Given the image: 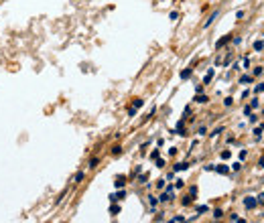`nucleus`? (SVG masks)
I'll use <instances>...</instances> for the list:
<instances>
[{"mask_svg": "<svg viewBox=\"0 0 264 223\" xmlns=\"http://www.w3.org/2000/svg\"><path fill=\"white\" fill-rule=\"evenodd\" d=\"M244 205H246V209H254L258 205L256 197H244Z\"/></svg>", "mask_w": 264, "mask_h": 223, "instance_id": "nucleus-1", "label": "nucleus"}, {"mask_svg": "<svg viewBox=\"0 0 264 223\" xmlns=\"http://www.w3.org/2000/svg\"><path fill=\"white\" fill-rule=\"evenodd\" d=\"M217 14H219V10H213V12L209 14V18H207V20H205V22H203V28H207V27H209V25H213V20L217 18Z\"/></svg>", "mask_w": 264, "mask_h": 223, "instance_id": "nucleus-2", "label": "nucleus"}, {"mask_svg": "<svg viewBox=\"0 0 264 223\" xmlns=\"http://www.w3.org/2000/svg\"><path fill=\"white\" fill-rule=\"evenodd\" d=\"M230 41H232V37H230V34H226V37H222V39H219V41L216 43V49H222L223 45H228Z\"/></svg>", "mask_w": 264, "mask_h": 223, "instance_id": "nucleus-3", "label": "nucleus"}, {"mask_svg": "<svg viewBox=\"0 0 264 223\" xmlns=\"http://www.w3.org/2000/svg\"><path fill=\"white\" fill-rule=\"evenodd\" d=\"M126 197V191H118V193H114V195H110V201H120V199H124Z\"/></svg>", "mask_w": 264, "mask_h": 223, "instance_id": "nucleus-4", "label": "nucleus"}, {"mask_svg": "<svg viewBox=\"0 0 264 223\" xmlns=\"http://www.w3.org/2000/svg\"><path fill=\"white\" fill-rule=\"evenodd\" d=\"M213 73H216V71H213V69H209V71H207V73H205V77H203V83H205V85H207V83H209V81L213 79Z\"/></svg>", "mask_w": 264, "mask_h": 223, "instance_id": "nucleus-5", "label": "nucleus"}, {"mask_svg": "<svg viewBox=\"0 0 264 223\" xmlns=\"http://www.w3.org/2000/svg\"><path fill=\"white\" fill-rule=\"evenodd\" d=\"M114 185H116V187H118V189H122V187H124V185H126V179H124V176H116V181H114Z\"/></svg>", "mask_w": 264, "mask_h": 223, "instance_id": "nucleus-6", "label": "nucleus"}, {"mask_svg": "<svg viewBox=\"0 0 264 223\" xmlns=\"http://www.w3.org/2000/svg\"><path fill=\"white\" fill-rule=\"evenodd\" d=\"M191 73H193V69H191V67L183 69V71H181V79H189V77H191Z\"/></svg>", "mask_w": 264, "mask_h": 223, "instance_id": "nucleus-7", "label": "nucleus"}, {"mask_svg": "<svg viewBox=\"0 0 264 223\" xmlns=\"http://www.w3.org/2000/svg\"><path fill=\"white\" fill-rule=\"evenodd\" d=\"M142 106H144V100H140V97H136V100L132 101V106H130V108L138 110V108H142Z\"/></svg>", "mask_w": 264, "mask_h": 223, "instance_id": "nucleus-8", "label": "nucleus"}, {"mask_svg": "<svg viewBox=\"0 0 264 223\" xmlns=\"http://www.w3.org/2000/svg\"><path fill=\"white\" fill-rule=\"evenodd\" d=\"M189 169V162H179V164H175V172L177 170H187Z\"/></svg>", "mask_w": 264, "mask_h": 223, "instance_id": "nucleus-9", "label": "nucleus"}, {"mask_svg": "<svg viewBox=\"0 0 264 223\" xmlns=\"http://www.w3.org/2000/svg\"><path fill=\"white\" fill-rule=\"evenodd\" d=\"M195 101H197V103H207V101H209V97L199 93V95H195Z\"/></svg>", "mask_w": 264, "mask_h": 223, "instance_id": "nucleus-10", "label": "nucleus"}, {"mask_svg": "<svg viewBox=\"0 0 264 223\" xmlns=\"http://www.w3.org/2000/svg\"><path fill=\"white\" fill-rule=\"evenodd\" d=\"M216 170L219 172V175H228V170H230V169H228L226 164H219V166H216Z\"/></svg>", "mask_w": 264, "mask_h": 223, "instance_id": "nucleus-11", "label": "nucleus"}, {"mask_svg": "<svg viewBox=\"0 0 264 223\" xmlns=\"http://www.w3.org/2000/svg\"><path fill=\"white\" fill-rule=\"evenodd\" d=\"M169 223H185V217H183V215H177V217H173Z\"/></svg>", "mask_w": 264, "mask_h": 223, "instance_id": "nucleus-12", "label": "nucleus"}, {"mask_svg": "<svg viewBox=\"0 0 264 223\" xmlns=\"http://www.w3.org/2000/svg\"><path fill=\"white\" fill-rule=\"evenodd\" d=\"M197 213H199V215H201V213H207V211H209V207H207V205H199V207H197Z\"/></svg>", "mask_w": 264, "mask_h": 223, "instance_id": "nucleus-13", "label": "nucleus"}, {"mask_svg": "<svg viewBox=\"0 0 264 223\" xmlns=\"http://www.w3.org/2000/svg\"><path fill=\"white\" fill-rule=\"evenodd\" d=\"M264 49V41H256L254 43V51H262Z\"/></svg>", "mask_w": 264, "mask_h": 223, "instance_id": "nucleus-14", "label": "nucleus"}, {"mask_svg": "<svg viewBox=\"0 0 264 223\" xmlns=\"http://www.w3.org/2000/svg\"><path fill=\"white\" fill-rule=\"evenodd\" d=\"M83 176H85V175H83V172L79 170V172H77V175L73 176V182H81V181H83Z\"/></svg>", "mask_w": 264, "mask_h": 223, "instance_id": "nucleus-15", "label": "nucleus"}, {"mask_svg": "<svg viewBox=\"0 0 264 223\" xmlns=\"http://www.w3.org/2000/svg\"><path fill=\"white\" fill-rule=\"evenodd\" d=\"M110 213H112V215H118V213H120V207H118V205H112V207H110Z\"/></svg>", "mask_w": 264, "mask_h": 223, "instance_id": "nucleus-16", "label": "nucleus"}, {"mask_svg": "<svg viewBox=\"0 0 264 223\" xmlns=\"http://www.w3.org/2000/svg\"><path fill=\"white\" fill-rule=\"evenodd\" d=\"M250 81H252L250 75H242V77H240V83H250Z\"/></svg>", "mask_w": 264, "mask_h": 223, "instance_id": "nucleus-17", "label": "nucleus"}, {"mask_svg": "<svg viewBox=\"0 0 264 223\" xmlns=\"http://www.w3.org/2000/svg\"><path fill=\"white\" fill-rule=\"evenodd\" d=\"M254 91H256V93H262L264 91V83H258L256 87H254Z\"/></svg>", "mask_w": 264, "mask_h": 223, "instance_id": "nucleus-18", "label": "nucleus"}, {"mask_svg": "<svg viewBox=\"0 0 264 223\" xmlns=\"http://www.w3.org/2000/svg\"><path fill=\"white\" fill-rule=\"evenodd\" d=\"M149 203H150V205H152V207H156V203H159V199H156V197H152V195H150V197H149Z\"/></svg>", "mask_w": 264, "mask_h": 223, "instance_id": "nucleus-19", "label": "nucleus"}, {"mask_svg": "<svg viewBox=\"0 0 264 223\" xmlns=\"http://www.w3.org/2000/svg\"><path fill=\"white\" fill-rule=\"evenodd\" d=\"M120 152H122V146H114V148H112V154L114 156H118Z\"/></svg>", "mask_w": 264, "mask_h": 223, "instance_id": "nucleus-20", "label": "nucleus"}, {"mask_svg": "<svg viewBox=\"0 0 264 223\" xmlns=\"http://www.w3.org/2000/svg\"><path fill=\"white\" fill-rule=\"evenodd\" d=\"M232 103H234V97H226V100H223V106H228V108H230Z\"/></svg>", "mask_w": 264, "mask_h": 223, "instance_id": "nucleus-21", "label": "nucleus"}, {"mask_svg": "<svg viewBox=\"0 0 264 223\" xmlns=\"http://www.w3.org/2000/svg\"><path fill=\"white\" fill-rule=\"evenodd\" d=\"M98 158H92V160H89V169H95V166H98Z\"/></svg>", "mask_w": 264, "mask_h": 223, "instance_id": "nucleus-22", "label": "nucleus"}, {"mask_svg": "<svg viewBox=\"0 0 264 223\" xmlns=\"http://www.w3.org/2000/svg\"><path fill=\"white\" fill-rule=\"evenodd\" d=\"M222 215H223V211H222V209H216V211H213V217H216V219H219Z\"/></svg>", "mask_w": 264, "mask_h": 223, "instance_id": "nucleus-23", "label": "nucleus"}, {"mask_svg": "<svg viewBox=\"0 0 264 223\" xmlns=\"http://www.w3.org/2000/svg\"><path fill=\"white\" fill-rule=\"evenodd\" d=\"M230 156H232L230 150H223V152H222V158H223V160H226V158H230Z\"/></svg>", "mask_w": 264, "mask_h": 223, "instance_id": "nucleus-24", "label": "nucleus"}, {"mask_svg": "<svg viewBox=\"0 0 264 223\" xmlns=\"http://www.w3.org/2000/svg\"><path fill=\"white\" fill-rule=\"evenodd\" d=\"M156 166L162 169V166H165V160H162V158H156Z\"/></svg>", "mask_w": 264, "mask_h": 223, "instance_id": "nucleus-25", "label": "nucleus"}, {"mask_svg": "<svg viewBox=\"0 0 264 223\" xmlns=\"http://www.w3.org/2000/svg\"><path fill=\"white\" fill-rule=\"evenodd\" d=\"M169 199H171L169 193H162V195H161V201H169Z\"/></svg>", "mask_w": 264, "mask_h": 223, "instance_id": "nucleus-26", "label": "nucleus"}, {"mask_svg": "<svg viewBox=\"0 0 264 223\" xmlns=\"http://www.w3.org/2000/svg\"><path fill=\"white\" fill-rule=\"evenodd\" d=\"M262 73H264L262 67H256V69H254V75H262Z\"/></svg>", "mask_w": 264, "mask_h": 223, "instance_id": "nucleus-27", "label": "nucleus"}, {"mask_svg": "<svg viewBox=\"0 0 264 223\" xmlns=\"http://www.w3.org/2000/svg\"><path fill=\"white\" fill-rule=\"evenodd\" d=\"M189 195H191V197L197 195V187H191V189H189Z\"/></svg>", "mask_w": 264, "mask_h": 223, "instance_id": "nucleus-28", "label": "nucleus"}, {"mask_svg": "<svg viewBox=\"0 0 264 223\" xmlns=\"http://www.w3.org/2000/svg\"><path fill=\"white\" fill-rule=\"evenodd\" d=\"M256 201L260 203V205H264V193H262V195H258V197H256Z\"/></svg>", "mask_w": 264, "mask_h": 223, "instance_id": "nucleus-29", "label": "nucleus"}, {"mask_svg": "<svg viewBox=\"0 0 264 223\" xmlns=\"http://www.w3.org/2000/svg\"><path fill=\"white\" fill-rule=\"evenodd\" d=\"M183 205H191V195H189V197H185V199H183Z\"/></svg>", "mask_w": 264, "mask_h": 223, "instance_id": "nucleus-30", "label": "nucleus"}, {"mask_svg": "<svg viewBox=\"0 0 264 223\" xmlns=\"http://www.w3.org/2000/svg\"><path fill=\"white\" fill-rule=\"evenodd\" d=\"M236 18H240V20L244 18V10H238V12H236Z\"/></svg>", "mask_w": 264, "mask_h": 223, "instance_id": "nucleus-31", "label": "nucleus"}, {"mask_svg": "<svg viewBox=\"0 0 264 223\" xmlns=\"http://www.w3.org/2000/svg\"><path fill=\"white\" fill-rule=\"evenodd\" d=\"M219 132H223V128H216V130H213V132H211V136H217V134H219Z\"/></svg>", "mask_w": 264, "mask_h": 223, "instance_id": "nucleus-32", "label": "nucleus"}, {"mask_svg": "<svg viewBox=\"0 0 264 223\" xmlns=\"http://www.w3.org/2000/svg\"><path fill=\"white\" fill-rule=\"evenodd\" d=\"M150 158H159V150H152V152H150Z\"/></svg>", "mask_w": 264, "mask_h": 223, "instance_id": "nucleus-33", "label": "nucleus"}, {"mask_svg": "<svg viewBox=\"0 0 264 223\" xmlns=\"http://www.w3.org/2000/svg\"><path fill=\"white\" fill-rule=\"evenodd\" d=\"M183 185H185V182H183V181H179V179H177V182H175V187H177V189H181Z\"/></svg>", "mask_w": 264, "mask_h": 223, "instance_id": "nucleus-34", "label": "nucleus"}, {"mask_svg": "<svg viewBox=\"0 0 264 223\" xmlns=\"http://www.w3.org/2000/svg\"><path fill=\"white\" fill-rule=\"evenodd\" d=\"M205 132H207V128H205V126H201V128H199V132H197V134H201V136H203V134H205Z\"/></svg>", "mask_w": 264, "mask_h": 223, "instance_id": "nucleus-35", "label": "nucleus"}, {"mask_svg": "<svg viewBox=\"0 0 264 223\" xmlns=\"http://www.w3.org/2000/svg\"><path fill=\"white\" fill-rule=\"evenodd\" d=\"M179 18V12H171V20H177Z\"/></svg>", "mask_w": 264, "mask_h": 223, "instance_id": "nucleus-36", "label": "nucleus"}, {"mask_svg": "<svg viewBox=\"0 0 264 223\" xmlns=\"http://www.w3.org/2000/svg\"><path fill=\"white\" fill-rule=\"evenodd\" d=\"M258 166H264V156L260 158V164H258Z\"/></svg>", "mask_w": 264, "mask_h": 223, "instance_id": "nucleus-37", "label": "nucleus"}, {"mask_svg": "<svg viewBox=\"0 0 264 223\" xmlns=\"http://www.w3.org/2000/svg\"><path fill=\"white\" fill-rule=\"evenodd\" d=\"M236 221H238V223H246V219H236Z\"/></svg>", "mask_w": 264, "mask_h": 223, "instance_id": "nucleus-38", "label": "nucleus"}]
</instances>
